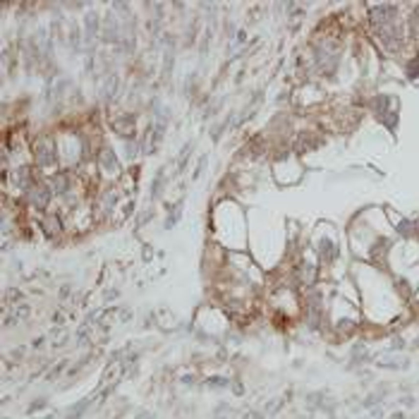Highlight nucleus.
Returning <instances> with one entry per match:
<instances>
[{"label": "nucleus", "mask_w": 419, "mask_h": 419, "mask_svg": "<svg viewBox=\"0 0 419 419\" xmlns=\"http://www.w3.org/2000/svg\"><path fill=\"white\" fill-rule=\"evenodd\" d=\"M163 180H165V173H163V168L156 173L154 177V185H151V194H149V199L154 201V199H158V194H161V187H163Z\"/></svg>", "instance_id": "obj_11"}, {"label": "nucleus", "mask_w": 419, "mask_h": 419, "mask_svg": "<svg viewBox=\"0 0 419 419\" xmlns=\"http://www.w3.org/2000/svg\"><path fill=\"white\" fill-rule=\"evenodd\" d=\"M89 407H91V397H84V400H79L77 405H72V407L67 410L65 419H82L89 412Z\"/></svg>", "instance_id": "obj_6"}, {"label": "nucleus", "mask_w": 419, "mask_h": 419, "mask_svg": "<svg viewBox=\"0 0 419 419\" xmlns=\"http://www.w3.org/2000/svg\"><path fill=\"white\" fill-rule=\"evenodd\" d=\"M151 216H154V213H151V211H144V213H141V216H139V221H137V225H144V223L149 221V218H151Z\"/></svg>", "instance_id": "obj_23"}, {"label": "nucleus", "mask_w": 419, "mask_h": 419, "mask_svg": "<svg viewBox=\"0 0 419 419\" xmlns=\"http://www.w3.org/2000/svg\"><path fill=\"white\" fill-rule=\"evenodd\" d=\"M7 297H10V300H20L22 295H20V290H10V292H7Z\"/></svg>", "instance_id": "obj_27"}, {"label": "nucleus", "mask_w": 419, "mask_h": 419, "mask_svg": "<svg viewBox=\"0 0 419 419\" xmlns=\"http://www.w3.org/2000/svg\"><path fill=\"white\" fill-rule=\"evenodd\" d=\"M34 158L41 168H48V165H55V146L48 141V139H39L34 144Z\"/></svg>", "instance_id": "obj_1"}, {"label": "nucleus", "mask_w": 419, "mask_h": 419, "mask_svg": "<svg viewBox=\"0 0 419 419\" xmlns=\"http://www.w3.org/2000/svg\"><path fill=\"white\" fill-rule=\"evenodd\" d=\"M70 46H72L74 50H79V46H82V36H79V29H77V24L70 29Z\"/></svg>", "instance_id": "obj_14"}, {"label": "nucleus", "mask_w": 419, "mask_h": 419, "mask_svg": "<svg viewBox=\"0 0 419 419\" xmlns=\"http://www.w3.org/2000/svg\"><path fill=\"white\" fill-rule=\"evenodd\" d=\"M15 185L17 187H22V189H31L34 185H31V173H29V168H20L17 173H15Z\"/></svg>", "instance_id": "obj_8"}, {"label": "nucleus", "mask_w": 419, "mask_h": 419, "mask_svg": "<svg viewBox=\"0 0 419 419\" xmlns=\"http://www.w3.org/2000/svg\"><path fill=\"white\" fill-rule=\"evenodd\" d=\"M180 216H182V201H177L175 206H173V211L168 213V218H165V228L170 230V228H173V225L180 221Z\"/></svg>", "instance_id": "obj_13"}, {"label": "nucleus", "mask_w": 419, "mask_h": 419, "mask_svg": "<svg viewBox=\"0 0 419 419\" xmlns=\"http://www.w3.org/2000/svg\"><path fill=\"white\" fill-rule=\"evenodd\" d=\"M44 343H46V338H36V340L31 343V348H34V350H41V348H44Z\"/></svg>", "instance_id": "obj_24"}, {"label": "nucleus", "mask_w": 419, "mask_h": 419, "mask_svg": "<svg viewBox=\"0 0 419 419\" xmlns=\"http://www.w3.org/2000/svg\"><path fill=\"white\" fill-rule=\"evenodd\" d=\"M70 187L72 185H70V175L67 173H55V175L48 180V189L55 192V194H65Z\"/></svg>", "instance_id": "obj_4"}, {"label": "nucleus", "mask_w": 419, "mask_h": 419, "mask_svg": "<svg viewBox=\"0 0 419 419\" xmlns=\"http://www.w3.org/2000/svg\"><path fill=\"white\" fill-rule=\"evenodd\" d=\"M98 163H101V168H103L106 173H111V175H115V173L120 170L117 158H115V154H113L111 149H103V151L98 154Z\"/></svg>", "instance_id": "obj_5"}, {"label": "nucleus", "mask_w": 419, "mask_h": 419, "mask_svg": "<svg viewBox=\"0 0 419 419\" xmlns=\"http://www.w3.org/2000/svg\"><path fill=\"white\" fill-rule=\"evenodd\" d=\"M402 402H405V405H407V407H412V405H415V397H402Z\"/></svg>", "instance_id": "obj_28"}, {"label": "nucleus", "mask_w": 419, "mask_h": 419, "mask_svg": "<svg viewBox=\"0 0 419 419\" xmlns=\"http://www.w3.org/2000/svg\"><path fill=\"white\" fill-rule=\"evenodd\" d=\"M115 89H117V79H115V77H108V82H106V87H103V96H106V98H113V96H115Z\"/></svg>", "instance_id": "obj_16"}, {"label": "nucleus", "mask_w": 419, "mask_h": 419, "mask_svg": "<svg viewBox=\"0 0 419 419\" xmlns=\"http://www.w3.org/2000/svg\"><path fill=\"white\" fill-rule=\"evenodd\" d=\"M46 233H48V235H58V233H60V221H58L55 216H50V218L46 221Z\"/></svg>", "instance_id": "obj_15"}, {"label": "nucleus", "mask_w": 419, "mask_h": 419, "mask_svg": "<svg viewBox=\"0 0 419 419\" xmlns=\"http://www.w3.org/2000/svg\"><path fill=\"white\" fill-rule=\"evenodd\" d=\"M230 388H233L237 396H242L244 393V388H242V383H240V381H233V383H230Z\"/></svg>", "instance_id": "obj_22"}, {"label": "nucleus", "mask_w": 419, "mask_h": 419, "mask_svg": "<svg viewBox=\"0 0 419 419\" xmlns=\"http://www.w3.org/2000/svg\"><path fill=\"white\" fill-rule=\"evenodd\" d=\"M125 149H127V158H134L137 151H139V144H137V141H127V144H125Z\"/></svg>", "instance_id": "obj_19"}, {"label": "nucleus", "mask_w": 419, "mask_h": 419, "mask_svg": "<svg viewBox=\"0 0 419 419\" xmlns=\"http://www.w3.org/2000/svg\"><path fill=\"white\" fill-rule=\"evenodd\" d=\"M65 367H67V362H60V364H58L55 369H50V374H48V381H50V378H55V376L60 374V372L65 369Z\"/></svg>", "instance_id": "obj_21"}, {"label": "nucleus", "mask_w": 419, "mask_h": 419, "mask_svg": "<svg viewBox=\"0 0 419 419\" xmlns=\"http://www.w3.org/2000/svg\"><path fill=\"white\" fill-rule=\"evenodd\" d=\"M244 419H266L261 412H249V415H244Z\"/></svg>", "instance_id": "obj_26"}, {"label": "nucleus", "mask_w": 419, "mask_h": 419, "mask_svg": "<svg viewBox=\"0 0 419 419\" xmlns=\"http://www.w3.org/2000/svg\"><path fill=\"white\" fill-rule=\"evenodd\" d=\"M388 419H405V415H402V412H393Z\"/></svg>", "instance_id": "obj_30"}, {"label": "nucleus", "mask_w": 419, "mask_h": 419, "mask_svg": "<svg viewBox=\"0 0 419 419\" xmlns=\"http://www.w3.org/2000/svg\"><path fill=\"white\" fill-rule=\"evenodd\" d=\"M319 252H321L324 261H333V259L338 256V249H335L333 242H328V240H324V242H321V249H319Z\"/></svg>", "instance_id": "obj_12"}, {"label": "nucleus", "mask_w": 419, "mask_h": 419, "mask_svg": "<svg viewBox=\"0 0 419 419\" xmlns=\"http://www.w3.org/2000/svg\"><path fill=\"white\" fill-rule=\"evenodd\" d=\"M397 348H400V350L405 348V343H402V338H396V340H393V345H391V350H397Z\"/></svg>", "instance_id": "obj_25"}, {"label": "nucleus", "mask_w": 419, "mask_h": 419, "mask_svg": "<svg viewBox=\"0 0 419 419\" xmlns=\"http://www.w3.org/2000/svg\"><path fill=\"white\" fill-rule=\"evenodd\" d=\"M230 383H233V381H228V378H223V376H209V378H206V388H216V391L230 388Z\"/></svg>", "instance_id": "obj_10"}, {"label": "nucleus", "mask_w": 419, "mask_h": 419, "mask_svg": "<svg viewBox=\"0 0 419 419\" xmlns=\"http://www.w3.org/2000/svg\"><path fill=\"white\" fill-rule=\"evenodd\" d=\"M134 419H151V412H139Z\"/></svg>", "instance_id": "obj_29"}, {"label": "nucleus", "mask_w": 419, "mask_h": 419, "mask_svg": "<svg viewBox=\"0 0 419 419\" xmlns=\"http://www.w3.org/2000/svg\"><path fill=\"white\" fill-rule=\"evenodd\" d=\"M29 311H31V309L26 307V304H17V307H15V314H17L20 319H24V316H29Z\"/></svg>", "instance_id": "obj_20"}, {"label": "nucleus", "mask_w": 419, "mask_h": 419, "mask_svg": "<svg viewBox=\"0 0 419 419\" xmlns=\"http://www.w3.org/2000/svg\"><path fill=\"white\" fill-rule=\"evenodd\" d=\"M26 197H29V204H31L34 209H46V206H48V199H50V189L44 187V185H34V187L26 192Z\"/></svg>", "instance_id": "obj_3"}, {"label": "nucleus", "mask_w": 419, "mask_h": 419, "mask_svg": "<svg viewBox=\"0 0 419 419\" xmlns=\"http://www.w3.org/2000/svg\"><path fill=\"white\" fill-rule=\"evenodd\" d=\"M44 419H53V417H44Z\"/></svg>", "instance_id": "obj_31"}, {"label": "nucleus", "mask_w": 419, "mask_h": 419, "mask_svg": "<svg viewBox=\"0 0 419 419\" xmlns=\"http://www.w3.org/2000/svg\"><path fill=\"white\" fill-rule=\"evenodd\" d=\"M192 146H194V144H185V149H182V154H180V158H177V165H180V170L185 168V163H187V158L192 156Z\"/></svg>", "instance_id": "obj_18"}, {"label": "nucleus", "mask_w": 419, "mask_h": 419, "mask_svg": "<svg viewBox=\"0 0 419 419\" xmlns=\"http://www.w3.org/2000/svg\"><path fill=\"white\" fill-rule=\"evenodd\" d=\"M44 407H48V400H46V397H39V400H34V402L26 407V412L34 415V412H39V410H44Z\"/></svg>", "instance_id": "obj_17"}, {"label": "nucleus", "mask_w": 419, "mask_h": 419, "mask_svg": "<svg viewBox=\"0 0 419 419\" xmlns=\"http://www.w3.org/2000/svg\"><path fill=\"white\" fill-rule=\"evenodd\" d=\"M113 125H115V130H117L120 134L132 132V127H134V115H125V117H117V120H113Z\"/></svg>", "instance_id": "obj_9"}, {"label": "nucleus", "mask_w": 419, "mask_h": 419, "mask_svg": "<svg viewBox=\"0 0 419 419\" xmlns=\"http://www.w3.org/2000/svg\"><path fill=\"white\" fill-rule=\"evenodd\" d=\"M101 36H103V41H108V44H117L120 41V24H117V20H115V15L113 12H108L106 15V20H103V29H101Z\"/></svg>", "instance_id": "obj_2"}, {"label": "nucleus", "mask_w": 419, "mask_h": 419, "mask_svg": "<svg viewBox=\"0 0 419 419\" xmlns=\"http://www.w3.org/2000/svg\"><path fill=\"white\" fill-rule=\"evenodd\" d=\"M84 24H87V36L84 39L91 44L96 39V34H98V15L96 12H89L87 17H84Z\"/></svg>", "instance_id": "obj_7"}]
</instances>
